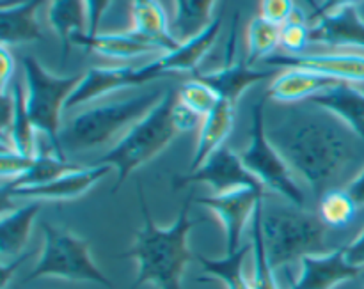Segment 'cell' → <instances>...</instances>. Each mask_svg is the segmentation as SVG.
<instances>
[{
	"mask_svg": "<svg viewBox=\"0 0 364 289\" xmlns=\"http://www.w3.org/2000/svg\"><path fill=\"white\" fill-rule=\"evenodd\" d=\"M265 130L295 176L309 185L318 197L336 188L359 151L358 135L336 116L309 102L291 107L270 128L265 123Z\"/></svg>",
	"mask_w": 364,
	"mask_h": 289,
	"instance_id": "obj_1",
	"label": "cell"
},
{
	"mask_svg": "<svg viewBox=\"0 0 364 289\" xmlns=\"http://www.w3.org/2000/svg\"><path fill=\"white\" fill-rule=\"evenodd\" d=\"M135 190L142 215V229L135 234L134 247L117 256L137 263V277L128 289H139L148 283L159 289H183L181 279L185 268L196 259L188 249V234L196 224L191 219L194 192H191L181 205L176 222L171 227H159L151 219L141 181H135Z\"/></svg>",
	"mask_w": 364,
	"mask_h": 289,
	"instance_id": "obj_2",
	"label": "cell"
},
{
	"mask_svg": "<svg viewBox=\"0 0 364 289\" xmlns=\"http://www.w3.org/2000/svg\"><path fill=\"white\" fill-rule=\"evenodd\" d=\"M164 94L166 91L153 87L132 98L91 107L64 124L60 130V146L64 151L82 153L109 144L119 135L123 137L149 110L155 109Z\"/></svg>",
	"mask_w": 364,
	"mask_h": 289,
	"instance_id": "obj_3",
	"label": "cell"
},
{
	"mask_svg": "<svg viewBox=\"0 0 364 289\" xmlns=\"http://www.w3.org/2000/svg\"><path fill=\"white\" fill-rule=\"evenodd\" d=\"M262 231L267 258L274 270L301 261L306 256L326 254L329 251V227L316 213L299 206H263Z\"/></svg>",
	"mask_w": 364,
	"mask_h": 289,
	"instance_id": "obj_4",
	"label": "cell"
},
{
	"mask_svg": "<svg viewBox=\"0 0 364 289\" xmlns=\"http://www.w3.org/2000/svg\"><path fill=\"white\" fill-rule=\"evenodd\" d=\"M176 98L178 91L167 89L159 105L149 110L139 123H135L109 153L96 160L95 165H109L117 170V181L112 187V194L123 187L134 170L159 156L180 133L173 121V107Z\"/></svg>",
	"mask_w": 364,
	"mask_h": 289,
	"instance_id": "obj_5",
	"label": "cell"
},
{
	"mask_svg": "<svg viewBox=\"0 0 364 289\" xmlns=\"http://www.w3.org/2000/svg\"><path fill=\"white\" fill-rule=\"evenodd\" d=\"M21 64H23L25 105H27L28 117L36 130L46 135L53 151L60 158H66L60 146V130H63L60 114H63V109H66L68 98L80 84L84 75L55 77L31 55L23 57Z\"/></svg>",
	"mask_w": 364,
	"mask_h": 289,
	"instance_id": "obj_6",
	"label": "cell"
},
{
	"mask_svg": "<svg viewBox=\"0 0 364 289\" xmlns=\"http://www.w3.org/2000/svg\"><path fill=\"white\" fill-rule=\"evenodd\" d=\"M41 227L45 234V247L34 268L23 277V283H32L43 277H55L95 283L107 289L114 288L112 280L92 261L87 240L64 227L52 226L50 222H43Z\"/></svg>",
	"mask_w": 364,
	"mask_h": 289,
	"instance_id": "obj_7",
	"label": "cell"
},
{
	"mask_svg": "<svg viewBox=\"0 0 364 289\" xmlns=\"http://www.w3.org/2000/svg\"><path fill=\"white\" fill-rule=\"evenodd\" d=\"M240 156L249 173L262 183L265 190L281 195L299 208H304V192L299 187L295 173L267 137L265 98L252 105L251 141Z\"/></svg>",
	"mask_w": 364,
	"mask_h": 289,
	"instance_id": "obj_8",
	"label": "cell"
},
{
	"mask_svg": "<svg viewBox=\"0 0 364 289\" xmlns=\"http://www.w3.org/2000/svg\"><path fill=\"white\" fill-rule=\"evenodd\" d=\"M199 183L212 187L215 195L228 194V192L238 190V188H263L262 183L244 165L242 156L228 146L217 149L194 173L174 178L173 190H180L188 185Z\"/></svg>",
	"mask_w": 364,
	"mask_h": 289,
	"instance_id": "obj_9",
	"label": "cell"
},
{
	"mask_svg": "<svg viewBox=\"0 0 364 289\" xmlns=\"http://www.w3.org/2000/svg\"><path fill=\"white\" fill-rule=\"evenodd\" d=\"M263 197H265L263 188H238L228 194L206 195L194 201L219 217L226 234V254H233L242 247L240 240L244 227L247 226L249 220H252Z\"/></svg>",
	"mask_w": 364,
	"mask_h": 289,
	"instance_id": "obj_10",
	"label": "cell"
},
{
	"mask_svg": "<svg viewBox=\"0 0 364 289\" xmlns=\"http://www.w3.org/2000/svg\"><path fill=\"white\" fill-rule=\"evenodd\" d=\"M160 78L155 62H149L141 67L119 66V67H91L84 75L80 84L77 85L66 102V109L85 105L96 98L110 94L135 85H144L148 82Z\"/></svg>",
	"mask_w": 364,
	"mask_h": 289,
	"instance_id": "obj_11",
	"label": "cell"
},
{
	"mask_svg": "<svg viewBox=\"0 0 364 289\" xmlns=\"http://www.w3.org/2000/svg\"><path fill=\"white\" fill-rule=\"evenodd\" d=\"M263 64L272 67H301L348 84H364V55L354 52H306L299 55L274 53Z\"/></svg>",
	"mask_w": 364,
	"mask_h": 289,
	"instance_id": "obj_12",
	"label": "cell"
},
{
	"mask_svg": "<svg viewBox=\"0 0 364 289\" xmlns=\"http://www.w3.org/2000/svg\"><path fill=\"white\" fill-rule=\"evenodd\" d=\"M237 34H238V14L233 18V28H231L230 45H228V55L226 64L220 70L210 71V73H196L194 77L208 84L217 94L223 99L235 103L237 105L238 98L247 91L251 85L258 84V82L267 80V78L274 77L272 70H256V67L249 66L247 62L242 60H233L235 45H237Z\"/></svg>",
	"mask_w": 364,
	"mask_h": 289,
	"instance_id": "obj_13",
	"label": "cell"
},
{
	"mask_svg": "<svg viewBox=\"0 0 364 289\" xmlns=\"http://www.w3.org/2000/svg\"><path fill=\"white\" fill-rule=\"evenodd\" d=\"M112 167L109 165H95L91 167H78L57 180L48 181L39 187L27 188H11V190H2L4 199L16 197V199H34V201H73V199L82 197L87 194L100 180L110 173Z\"/></svg>",
	"mask_w": 364,
	"mask_h": 289,
	"instance_id": "obj_14",
	"label": "cell"
},
{
	"mask_svg": "<svg viewBox=\"0 0 364 289\" xmlns=\"http://www.w3.org/2000/svg\"><path fill=\"white\" fill-rule=\"evenodd\" d=\"M361 266L348 263L345 247H338L326 254L306 256L301 259V276L290 289H334L361 276Z\"/></svg>",
	"mask_w": 364,
	"mask_h": 289,
	"instance_id": "obj_15",
	"label": "cell"
},
{
	"mask_svg": "<svg viewBox=\"0 0 364 289\" xmlns=\"http://www.w3.org/2000/svg\"><path fill=\"white\" fill-rule=\"evenodd\" d=\"M311 43L329 48L364 50V20L358 7H343L311 25Z\"/></svg>",
	"mask_w": 364,
	"mask_h": 289,
	"instance_id": "obj_16",
	"label": "cell"
},
{
	"mask_svg": "<svg viewBox=\"0 0 364 289\" xmlns=\"http://www.w3.org/2000/svg\"><path fill=\"white\" fill-rule=\"evenodd\" d=\"M71 45H78L85 50L100 53L109 59H135L146 53L160 52L159 46L137 32H116V34H87L80 32L71 38Z\"/></svg>",
	"mask_w": 364,
	"mask_h": 289,
	"instance_id": "obj_17",
	"label": "cell"
},
{
	"mask_svg": "<svg viewBox=\"0 0 364 289\" xmlns=\"http://www.w3.org/2000/svg\"><path fill=\"white\" fill-rule=\"evenodd\" d=\"M341 84L336 78L315 73L301 67H288L277 75L269 87V96L279 103H301L308 102L313 96Z\"/></svg>",
	"mask_w": 364,
	"mask_h": 289,
	"instance_id": "obj_18",
	"label": "cell"
},
{
	"mask_svg": "<svg viewBox=\"0 0 364 289\" xmlns=\"http://www.w3.org/2000/svg\"><path fill=\"white\" fill-rule=\"evenodd\" d=\"M308 102L322 107L327 112L336 116L364 142V91L361 89L348 82H341V84L313 96Z\"/></svg>",
	"mask_w": 364,
	"mask_h": 289,
	"instance_id": "obj_19",
	"label": "cell"
},
{
	"mask_svg": "<svg viewBox=\"0 0 364 289\" xmlns=\"http://www.w3.org/2000/svg\"><path fill=\"white\" fill-rule=\"evenodd\" d=\"M220 27H223V20L215 18L205 31L183 41L173 52H166L162 57L153 60L160 77L167 73H178V71H181V73H185V71L187 73H196L203 57L210 52V48L215 43Z\"/></svg>",
	"mask_w": 364,
	"mask_h": 289,
	"instance_id": "obj_20",
	"label": "cell"
},
{
	"mask_svg": "<svg viewBox=\"0 0 364 289\" xmlns=\"http://www.w3.org/2000/svg\"><path fill=\"white\" fill-rule=\"evenodd\" d=\"M45 0H13L2 4L0 23H2V45L14 46L21 43L41 41L43 32L38 23V9Z\"/></svg>",
	"mask_w": 364,
	"mask_h": 289,
	"instance_id": "obj_21",
	"label": "cell"
},
{
	"mask_svg": "<svg viewBox=\"0 0 364 289\" xmlns=\"http://www.w3.org/2000/svg\"><path fill=\"white\" fill-rule=\"evenodd\" d=\"M235 124V103L220 98L215 109L203 119L199 130L198 146L191 162V173L198 170L217 149L224 146V141L230 137Z\"/></svg>",
	"mask_w": 364,
	"mask_h": 289,
	"instance_id": "obj_22",
	"label": "cell"
},
{
	"mask_svg": "<svg viewBox=\"0 0 364 289\" xmlns=\"http://www.w3.org/2000/svg\"><path fill=\"white\" fill-rule=\"evenodd\" d=\"M132 31L155 43L162 52H173L181 45L171 31L169 20L159 0H132Z\"/></svg>",
	"mask_w": 364,
	"mask_h": 289,
	"instance_id": "obj_23",
	"label": "cell"
},
{
	"mask_svg": "<svg viewBox=\"0 0 364 289\" xmlns=\"http://www.w3.org/2000/svg\"><path fill=\"white\" fill-rule=\"evenodd\" d=\"M41 209V201L28 202L21 208L13 212H4L0 220V252H2V261L9 258L21 256L25 244L31 236L32 224Z\"/></svg>",
	"mask_w": 364,
	"mask_h": 289,
	"instance_id": "obj_24",
	"label": "cell"
},
{
	"mask_svg": "<svg viewBox=\"0 0 364 289\" xmlns=\"http://www.w3.org/2000/svg\"><path fill=\"white\" fill-rule=\"evenodd\" d=\"M11 92L14 99V116L11 126L2 131V149H11L21 155H38V141H36V126L28 117L27 105H25V89L18 80L11 84Z\"/></svg>",
	"mask_w": 364,
	"mask_h": 289,
	"instance_id": "obj_25",
	"label": "cell"
},
{
	"mask_svg": "<svg viewBox=\"0 0 364 289\" xmlns=\"http://www.w3.org/2000/svg\"><path fill=\"white\" fill-rule=\"evenodd\" d=\"M252 251V244L242 245L233 254H226L223 259H208L205 256H196V261L203 266L206 277H196V283H208L212 279H219L226 289H252L251 280L245 279L244 263L249 252Z\"/></svg>",
	"mask_w": 364,
	"mask_h": 289,
	"instance_id": "obj_26",
	"label": "cell"
},
{
	"mask_svg": "<svg viewBox=\"0 0 364 289\" xmlns=\"http://www.w3.org/2000/svg\"><path fill=\"white\" fill-rule=\"evenodd\" d=\"M48 21L63 45V59L71 48V38L87 32V6L85 0H52L48 7Z\"/></svg>",
	"mask_w": 364,
	"mask_h": 289,
	"instance_id": "obj_27",
	"label": "cell"
},
{
	"mask_svg": "<svg viewBox=\"0 0 364 289\" xmlns=\"http://www.w3.org/2000/svg\"><path fill=\"white\" fill-rule=\"evenodd\" d=\"M215 0H174V18L171 23L173 36L180 43L194 38L212 23Z\"/></svg>",
	"mask_w": 364,
	"mask_h": 289,
	"instance_id": "obj_28",
	"label": "cell"
},
{
	"mask_svg": "<svg viewBox=\"0 0 364 289\" xmlns=\"http://www.w3.org/2000/svg\"><path fill=\"white\" fill-rule=\"evenodd\" d=\"M78 169V165L70 163L66 158H60L55 153H38L31 169L21 174L16 180H11L2 183V190H11V188H27L39 187L48 181L57 180L71 170Z\"/></svg>",
	"mask_w": 364,
	"mask_h": 289,
	"instance_id": "obj_29",
	"label": "cell"
},
{
	"mask_svg": "<svg viewBox=\"0 0 364 289\" xmlns=\"http://www.w3.org/2000/svg\"><path fill=\"white\" fill-rule=\"evenodd\" d=\"M247 59L245 62L252 66L258 60L269 59L281 45V25L272 23L263 16H255L247 25Z\"/></svg>",
	"mask_w": 364,
	"mask_h": 289,
	"instance_id": "obj_30",
	"label": "cell"
},
{
	"mask_svg": "<svg viewBox=\"0 0 364 289\" xmlns=\"http://www.w3.org/2000/svg\"><path fill=\"white\" fill-rule=\"evenodd\" d=\"M359 206L345 188H331L320 197L318 217L329 229H345L354 222Z\"/></svg>",
	"mask_w": 364,
	"mask_h": 289,
	"instance_id": "obj_31",
	"label": "cell"
},
{
	"mask_svg": "<svg viewBox=\"0 0 364 289\" xmlns=\"http://www.w3.org/2000/svg\"><path fill=\"white\" fill-rule=\"evenodd\" d=\"M262 208L263 201L256 208L255 217L251 220V244H252V258H255V268H252V289H279L276 283V270L270 266L269 258H267L265 240H263L262 231Z\"/></svg>",
	"mask_w": 364,
	"mask_h": 289,
	"instance_id": "obj_32",
	"label": "cell"
},
{
	"mask_svg": "<svg viewBox=\"0 0 364 289\" xmlns=\"http://www.w3.org/2000/svg\"><path fill=\"white\" fill-rule=\"evenodd\" d=\"M178 99L199 116L206 117L220 102V96L208 84L194 77L178 89Z\"/></svg>",
	"mask_w": 364,
	"mask_h": 289,
	"instance_id": "obj_33",
	"label": "cell"
},
{
	"mask_svg": "<svg viewBox=\"0 0 364 289\" xmlns=\"http://www.w3.org/2000/svg\"><path fill=\"white\" fill-rule=\"evenodd\" d=\"M311 43V25L301 9H295L294 16L281 27V46L290 55L306 53Z\"/></svg>",
	"mask_w": 364,
	"mask_h": 289,
	"instance_id": "obj_34",
	"label": "cell"
},
{
	"mask_svg": "<svg viewBox=\"0 0 364 289\" xmlns=\"http://www.w3.org/2000/svg\"><path fill=\"white\" fill-rule=\"evenodd\" d=\"M38 156V155H36ZM36 156L21 155L18 151H11V149H2V167H0V174H2V183L11 180H16L21 174L27 173L34 163Z\"/></svg>",
	"mask_w": 364,
	"mask_h": 289,
	"instance_id": "obj_35",
	"label": "cell"
},
{
	"mask_svg": "<svg viewBox=\"0 0 364 289\" xmlns=\"http://www.w3.org/2000/svg\"><path fill=\"white\" fill-rule=\"evenodd\" d=\"M295 9L297 7H295L294 0H262L259 2V11H262L259 16L272 21V23L281 25V27L294 16Z\"/></svg>",
	"mask_w": 364,
	"mask_h": 289,
	"instance_id": "obj_36",
	"label": "cell"
},
{
	"mask_svg": "<svg viewBox=\"0 0 364 289\" xmlns=\"http://www.w3.org/2000/svg\"><path fill=\"white\" fill-rule=\"evenodd\" d=\"M203 119H205V117L199 116V114L194 112L192 109H188L187 105H183V103L176 98V102H174V107H173V121H174V126L178 128L180 133H183V131H192L196 130V128H199L203 124Z\"/></svg>",
	"mask_w": 364,
	"mask_h": 289,
	"instance_id": "obj_37",
	"label": "cell"
},
{
	"mask_svg": "<svg viewBox=\"0 0 364 289\" xmlns=\"http://www.w3.org/2000/svg\"><path fill=\"white\" fill-rule=\"evenodd\" d=\"M308 2L309 6H311V14H309L308 20L315 23L316 20L327 16V14L336 13V11L343 9V7L358 6V4L363 2V0H322L320 4H316L315 0H308Z\"/></svg>",
	"mask_w": 364,
	"mask_h": 289,
	"instance_id": "obj_38",
	"label": "cell"
},
{
	"mask_svg": "<svg viewBox=\"0 0 364 289\" xmlns=\"http://www.w3.org/2000/svg\"><path fill=\"white\" fill-rule=\"evenodd\" d=\"M112 0H85L87 6V34H98L103 14L109 9Z\"/></svg>",
	"mask_w": 364,
	"mask_h": 289,
	"instance_id": "obj_39",
	"label": "cell"
},
{
	"mask_svg": "<svg viewBox=\"0 0 364 289\" xmlns=\"http://www.w3.org/2000/svg\"><path fill=\"white\" fill-rule=\"evenodd\" d=\"M0 52H2V85H0V91L6 92L9 89V82H13L14 78V57L9 46L6 45H2Z\"/></svg>",
	"mask_w": 364,
	"mask_h": 289,
	"instance_id": "obj_40",
	"label": "cell"
},
{
	"mask_svg": "<svg viewBox=\"0 0 364 289\" xmlns=\"http://www.w3.org/2000/svg\"><path fill=\"white\" fill-rule=\"evenodd\" d=\"M345 252H347V259L350 265L364 266V231L355 238L352 244L345 245Z\"/></svg>",
	"mask_w": 364,
	"mask_h": 289,
	"instance_id": "obj_41",
	"label": "cell"
},
{
	"mask_svg": "<svg viewBox=\"0 0 364 289\" xmlns=\"http://www.w3.org/2000/svg\"><path fill=\"white\" fill-rule=\"evenodd\" d=\"M343 188L352 195V199L355 201V205H358L359 208H363L364 206V169L358 174V176L352 178V180L348 181Z\"/></svg>",
	"mask_w": 364,
	"mask_h": 289,
	"instance_id": "obj_42",
	"label": "cell"
},
{
	"mask_svg": "<svg viewBox=\"0 0 364 289\" xmlns=\"http://www.w3.org/2000/svg\"><path fill=\"white\" fill-rule=\"evenodd\" d=\"M32 252H23L21 256H18V258H14L11 263H2V289L7 288V283H9V277L11 273L14 272V270L18 268V266L21 265V263L25 261L27 258H31Z\"/></svg>",
	"mask_w": 364,
	"mask_h": 289,
	"instance_id": "obj_43",
	"label": "cell"
}]
</instances>
